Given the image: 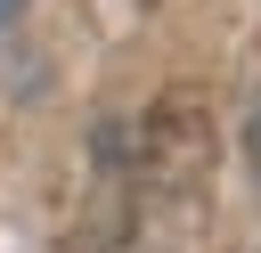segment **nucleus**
I'll use <instances>...</instances> for the list:
<instances>
[{"instance_id":"f257e3e1","label":"nucleus","mask_w":261,"mask_h":253,"mask_svg":"<svg viewBox=\"0 0 261 253\" xmlns=\"http://www.w3.org/2000/svg\"><path fill=\"white\" fill-rule=\"evenodd\" d=\"M245 155H253V180H261V106H253V122H245Z\"/></svg>"},{"instance_id":"f03ea898","label":"nucleus","mask_w":261,"mask_h":253,"mask_svg":"<svg viewBox=\"0 0 261 253\" xmlns=\"http://www.w3.org/2000/svg\"><path fill=\"white\" fill-rule=\"evenodd\" d=\"M8 16H16V0H0V24H8Z\"/></svg>"}]
</instances>
